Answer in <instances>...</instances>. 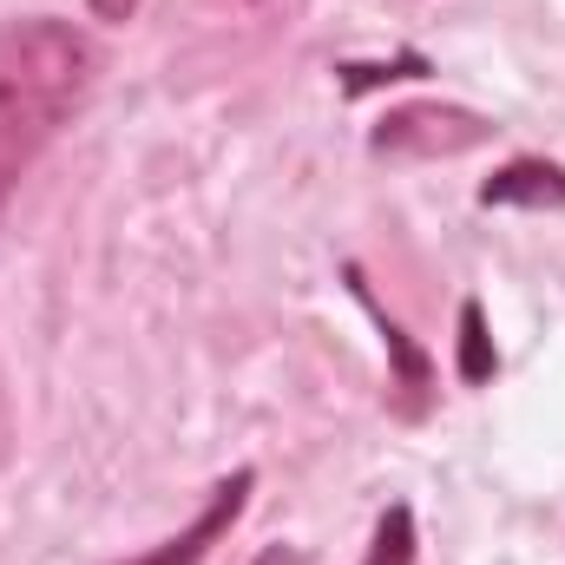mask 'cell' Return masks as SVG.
Instances as JSON below:
<instances>
[{"instance_id": "8992f818", "label": "cell", "mask_w": 565, "mask_h": 565, "mask_svg": "<svg viewBox=\"0 0 565 565\" xmlns=\"http://www.w3.org/2000/svg\"><path fill=\"white\" fill-rule=\"evenodd\" d=\"M493 369H500V355H493V335H487V309L467 296L460 302V382L480 388V382H493Z\"/></svg>"}, {"instance_id": "52a82bcc", "label": "cell", "mask_w": 565, "mask_h": 565, "mask_svg": "<svg viewBox=\"0 0 565 565\" xmlns=\"http://www.w3.org/2000/svg\"><path fill=\"white\" fill-rule=\"evenodd\" d=\"M415 553H422V540H415V507L395 500V507L375 520V540H369V559L362 565H415Z\"/></svg>"}, {"instance_id": "277c9868", "label": "cell", "mask_w": 565, "mask_h": 565, "mask_svg": "<svg viewBox=\"0 0 565 565\" xmlns=\"http://www.w3.org/2000/svg\"><path fill=\"white\" fill-rule=\"evenodd\" d=\"M349 289H355V302L375 316V329H382V342H388V355H395V408H402L408 422H415V415H427V395H434V362H427L422 349L408 342V329H402V322H395L375 296H369V282H362V270H355V264H349Z\"/></svg>"}, {"instance_id": "5b68a950", "label": "cell", "mask_w": 565, "mask_h": 565, "mask_svg": "<svg viewBox=\"0 0 565 565\" xmlns=\"http://www.w3.org/2000/svg\"><path fill=\"white\" fill-rule=\"evenodd\" d=\"M480 204L487 211H565V164L553 158H513L500 164L487 184H480Z\"/></svg>"}, {"instance_id": "7a4b0ae2", "label": "cell", "mask_w": 565, "mask_h": 565, "mask_svg": "<svg viewBox=\"0 0 565 565\" xmlns=\"http://www.w3.org/2000/svg\"><path fill=\"white\" fill-rule=\"evenodd\" d=\"M500 132L493 119H480V113H460V106H402V113H388L382 126H375V151L382 158H460V151H473V145H487Z\"/></svg>"}, {"instance_id": "3957f363", "label": "cell", "mask_w": 565, "mask_h": 565, "mask_svg": "<svg viewBox=\"0 0 565 565\" xmlns=\"http://www.w3.org/2000/svg\"><path fill=\"white\" fill-rule=\"evenodd\" d=\"M250 487H257V473L250 467H237L231 480H217L211 487V500H204V513L178 533V540H164L158 553H145V559H132V565H198L231 526H237V513H244V500H250Z\"/></svg>"}, {"instance_id": "9c48e42d", "label": "cell", "mask_w": 565, "mask_h": 565, "mask_svg": "<svg viewBox=\"0 0 565 565\" xmlns=\"http://www.w3.org/2000/svg\"><path fill=\"white\" fill-rule=\"evenodd\" d=\"M250 565H302V553H296V546H264Z\"/></svg>"}, {"instance_id": "6da1fadb", "label": "cell", "mask_w": 565, "mask_h": 565, "mask_svg": "<svg viewBox=\"0 0 565 565\" xmlns=\"http://www.w3.org/2000/svg\"><path fill=\"white\" fill-rule=\"evenodd\" d=\"M99 79L93 40L60 13L0 20V211L33 171V158L73 126Z\"/></svg>"}, {"instance_id": "ba28073f", "label": "cell", "mask_w": 565, "mask_h": 565, "mask_svg": "<svg viewBox=\"0 0 565 565\" xmlns=\"http://www.w3.org/2000/svg\"><path fill=\"white\" fill-rule=\"evenodd\" d=\"M86 7H93V20H113V26L139 13V0H86Z\"/></svg>"}]
</instances>
